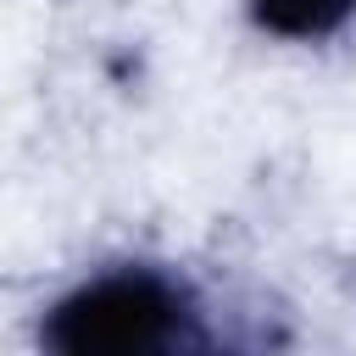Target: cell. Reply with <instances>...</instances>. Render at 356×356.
I'll use <instances>...</instances> for the list:
<instances>
[{
	"label": "cell",
	"mask_w": 356,
	"mask_h": 356,
	"mask_svg": "<svg viewBox=\"0 0 356 356\" xmlns=\"http://www.w3.org/2000/svg\"><path fill=\"white\" fill-rule=\"evenodd\" d=\"M33 339L56 356H178L211 350L206 295L167 261H100L39 306Z\"/></svg>",
	"instance_id": "obj_1"
},
{
	"label": "cell",
	"mask_w": 356,
	"mask_h": 356,
	"mask_svg": "<svg viewBox=\"0 0 356 356\" xmlns=\"http://www.w3.org/2000/svg\"><path fill=\"white\" fill-rule=\"evenodd\" d=\"M245 17L261 39L328 44L356 22V0H245Z\"/></svg>",
	"instance_id": "obj_2"
}]
</instances>
